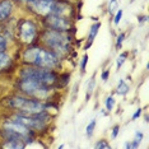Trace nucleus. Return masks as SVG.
Returning <instances> with one entry per match:
<instances>
[{
    "instance_id": "1",
    "label": "nucleus",
    "mask_w": 149,
    "mask_h": 149,
    "mask_svg": "<svg viewBox=\"0 0 149 149\" xmlns=\"http://www.w3.org/2000/svg\"><path fill=\"white\" fill-rule=\"evenodd\" d=\"M23 59L27 64L45 69H52L59 64V59L55 52L45 50L40 46L28 47L23 54Z\"/></svg>"
},
{
    "instance_id": "2",
    "label": "nucleus",
    "mask_w": 149,
    "mask_h": 149,
    "mask_svg": "<svg viewBox=\"0 0 149 149\" xmlns=\"http://www.w3.org/2000/svg\"><path fill=\"white\" fill-rule=\"evenodd\" d=\"M8 106L21 111V115L26 116H33V115L45 112L46 106L38 100H29L26 97L15 96L8 100Z\"/></svg>"
},
{
    "instance_id": "3",
    "label": "nucleus",
    "mask_w": 149,
    "mask_h": 149,
    "mask_svg": "<svg viewBox=\"0 0 149 149\" xmlns=\"http://www.w3.org/2000/svg\"><path fill=\"white\" fill-rule=\"evenodd\" d=\"M43 42L49 47H51L52 51L56 52V55H63L69 51V43H70V36H68L65 32L52 31L47 29L42 36Z\"/></svg>"
},
{
    "instance_id": "4",
    "label": "nucleus",
    "mask_w": 149,
    "mask_h": 149,
    "mask_svg": "<svg viewBox=\"0 0 149 149\" xmlns=\"http://www.w3.org/2000/svg\"><path fill=\"white\" fill-rule=\"evenodd\" d=\"M21 77L24 79H32L36 82H40L45 86H52L57 80V75L51 69H45V68L38 66H28L21 72Z\"/></svg>"
},
{
    "instance_id": "5",
    "label": "nucleus",
    "mask_w": 149,
    "mask_h": 149,
    "mask_svg": "<svg viewBox=\"0 0 149 149\" xmlns=\"http://www.w3.org/2000/svg\"><path fill=\"white\" fill-rule=\"evenodd\" d=\"M18 87L22 93L35 98H45L50 91V86H45L40 82L32 79H24V78H22V80L18 83Z\"/></svg>"
},
{
    "instance_id": "6",
    "label": "nucleus",
    "mask_w": 149,
    "mask_h": 149,
    "mask_svg": "<svg viewBox=\"0 0 149 149\" xmlns=\"http://www.w3.org/2000/svg\"><path fill=\"white\" fill-rule=\"evenodd\" d=\"M45 24L49 27L52 31H59V32H66L70 29V24L69 19L65 17H60V15H55V14H49L45 17Z\"/></svg>"
},
{
    "instance_id": "7",
    "label": "nucleus",
    "mask_w": 149,
    "mask_h": 149,
    "mask_svg": "<svg viewBox=\"0 0 149 149\" xmlns=\"http://www.w3.org/2000/svg\"><path fill=\"white\" fill-rule=\"evenodd\" d=\"M19 36H21V40L23 42L32 43L37 36L36 24L31 21H23L19 26Z\"/></svg>"
},
{
    "instance_id": "8",
    "label": "nucleus",
    "mask_w": 149,
    "mask_h": 149,
    "mask_svg": "<svg viewBox=\"0 0 149 149\" xmlns=\"http://www.w3.org/2000/svg\"><path fill=\"white\" fill-rule=\"evenodd\" d=\"M26 1L31 5L32 10H35L37 14L43 17L51 14L54 4H55L54 0H26Z\"/></svg>"
},
{
    "instance_id": "9",
    "label": "nucleus",
    "mask_w": 149,
    "mask_h": 149,
    "mask_svg": "<svg viewBox=\"0 0 149 149\" xmlns=\"http://www.w3.org/2000/svg\"><path fill=\"white\" fill-rule=\"evenodd\" d=\"M51 14H55V15H60V17H66L72 14V8L70 5L68 4H64V3H55L54 4V8H52V12Z\"/></svg>"
},
{
    "instance_id": "10",
    "label": "nucleus",
    "mask_w": 149,
    "mask_h": 149,
    "mask_svg": "<svg viewBox=\"0 0 149 149\" xmlns=\"http://www.w3.org/2000/svg\"><path fill=\"white\" fill-rule=\"evenodd\" d=\"M13 10V4L10 0H4L0 3V19H6Z\"/></svg>"
},
{
    "instance_id": "11",
    "label": "nucleus",
    "mask_w": 149,
    "mask_h": 149,
    "mask_svg": "<svg viewBox=\"0 0 149 149\" xmlns=\"http://www.w3.org/2000/svg\"><path fill=\"white\" fill-rule=\"evenodd\" d=\"M12 59L9 55H6L5 52H0V70L6 69L8 66H10Z\"/></svg>"
},
{
    "instance_id": "12",
    "label": "nucleus",
    "mask_w": 149,
    "mask_h": 149,
    "mask_svg": "<svg viewBox=\"0 0 149 149\" xmlns=\"http://www.w3.org/2000/svg\"><path fill=\"white\" fill-rule=\"evenodd\" d=\"M100 27H101V23H94V24L91 27V31H89V45L92 43V41L94 40V37H96L97 35V32H98V29H100Z\"/></svg>"
},
{
    "instance_id": "13",
    "label": "nucleus",
    "mask_w": 149,
    "mask_h": 149,
    "mask_svg": "<svg viewBox=\"0 0 149 149\" xmlns=\"http://www.w3.org/2000/svg\"><path fill=\"white\" fill-rule=\"evenodd\" d=\"M127 92H129V86L121 79L120 82H118V86H117V93L121 94V96H124V94H126Z\"/></svg>"
},
{
    "instance_id": "14",
    "label": "nucleus",
    "mask_w": 149,
    "mask_h": 149,
    "mask_svg": "<svg viewBox=\"0 0 149 149\" xmlns=\"http://www.w3.org/2000/svg\"><path fill=\"white\" fill-rule=\"evenodd\" d=\"M3 148H24V144H22V143H18V141H10V140H8V143L3 145Z\"/></svg>"
},
{
    "instance_id": "15",
    "label": "nucleus",
    "mask_w": 149,
    "mask_h": 149,
    "mask_svg": "<svg viewBox=\"0 0 149 149\" xmlns=\"http://www.w3.org/2000/svg\"><path fill=\"white\" fill-rule=\"evenodd\" d=\"M117 8H118V4L116 0H111L110 4H108V12H110V14H115L117 12Z\"/></svg>"
},
{
    "instance_id": "16",
    "label": "nucleus",
    "mask_w": 149,
    "mask_h": 149,
    "mask_svg": "<svg viewBox=\"0 0 149 149\" xmlns=\"http://www.w3.org/2000/svg\"><path fill=\"white\" fill-rule=\"evenodd\" d=\"M94 127H96V120H92L89 123V125L87 126V135H88V136H92Z\"/></svg>"
},
{
    "instance_id": "17",
    "label": "nucleus",
    "mask_w": 149,
    "mask_h": 149,
    "mask_svg": "<svg viewBox=\"0 0 149 149\" xmlns=\"http://www.w3.org/2000/svg\"><path fill=\"white\" fill-rule=\"evenodd\" d=\"M126 56H127V54H126V52H123L120 56L117 57V69H120V66L124 64L125 59H126Z\"/></svg>"
},
{
    "instance_id": "18",
    "label": "nucleus",
    "mask_w": 149,
    "mask_h": 149,
    "mask_svg": "<svg viewBox=\"0 0 149 149\" xmlns=\"http://www.w3.org/2000/svg\"><path fill=\"white\" fill-rule=\"evenodd\" d=\"M6 50V38L4 36H0V52H4Z\"/></svg>"
},
{
    "instance_id": "19",
    "label": "nucleus",
    "mask_w": 149,
    "mask_h": 149,
    "mask_svg": "<svg viewBox=\"0 0 149 149\" xmlns=\"http://www.w3.org/2000/svg\"><path fill=\"white\" fill-rule=\"evenodd\" d=\"M113 106H115V100L112 97H108L107 101H106V108L108 111H111L113 108Z\"/></svg>"
},
{
    "instance_id": "20",
    "label": "nucleus",
    "mask_w": 149,
    "mask_h": 149,
    "mask_svg": "<svg viewBox=\"0 0 149 149\" xmlns=\"http://www.w3.org/2000/svg\"><path fill=\"white\" fill-rule=\"evenodd\" d=\"M96 148H100V149H101V148H106V149H107V148H110V144H108L106 140H100V141H98V143L96 144Z\"/></svg>"
},
{
    "instance_id": "21",
    "label": "nucleus",
    "mask_w": 149,
    "mask_h": 149,
    "mask_svg": "<svg viewBox=\"0 0 149 149\" xmlns=\"http://www.w3.org/2000/svg\"><path fill=\"white\" fill-rule=\"evenodd\" d=\"M124 38H125V33H121V35L117 37V42H116V47H117V49H120V47H121V43H123Z\"/></svg>"
},
{
    "instance_id": "22",
    "label": "nucleus",
    "mask_w": 149,
    "mask_h": 149,
    "mask_svg": "<svg viewBox=\"0 0 149 149\" xmlns=\"http://www.w3.org/2000/svg\"><path fill=\"white\" fill-rule=\"evenodd\" d=\"M141 139H143V134L140 133V131H136V134H135V139H134V141L135 143H140L141 141Z\"/></svg>"
},
{
    "instance_id": "23",
    "label": "nucleus",
    "mask_w": 149,
    "mask_h": 149,
    "mask_svg": "<svg viewBox=\"0 0 149 149\" xmlns=\"http://www.w3.org/2000/svg\"><path fill=\"white\" fill-rule=\"evenodd\" d=\"M121 17H123V10H118L117 12V14L116 17H115V24H118V22H120V19H121Z\"/></svg>"
},
{
    "instance_id": "24",
    "label": "nucleus",
    "mask_w": 149,
    "mask_h": 149,
    "mask_svg": "<svg viewBox=\"0 0 149 149\" xmlns=\"http://www.w3.org/2000/svg\"><path fill=\"white\" fill-rule=\"evenodd\" d=\"M87 60H88V56H87V55H84V56H83V59H82V64H80V68H82V72H84V70H86Z\"/></svg>"
},
{
    "instance_id": "25",
    "label": "nucleus",
    "mask_w": 149,
    "mask_h": 149,
    "mask_svg": "<svg viewBox=\"0 0 149 149\" xmlns=\"http://www.w3.org/2000/svg\"><path fill=\"white\" fill-rule=\"evenodd\" d=\"M118 129H120V127H118V126H115V127H113V131H112V138H116V136H117V133H118Z\"/></svg>"
},
{
    "instance_id": "26",
    "label": "nucleus",
    "mask_w": 149,
    "mask_h": 149,
    "mask_svg": "<svg viewBox=\"0 0 149 149\" xmlns=\"http://www.w3.org/2000/svg\"><path fill=\"white\" fill-rule=\"evenodd\" d=\"M140 113H141V110H140V108H139V110L136 111V112L134 113V116H133V118H134V120H135V118H138L139 116H140Z\"/></svg>"
},
{
    "instance_id": "27",
    "label": "nucleus",
    "mask_w": 149,
    "mask_h": 149,
    "mask_svg": "<svg viewBox=\"0 0 149 149\" xmlns=\"http://www.w3.org/2000/svg\"><path fill=\"white\" fill-rule=\"evenodd\" d=\"M108 74H110V72H108V70H106V72H103V74H102V79H103V80H106V79H107Z\"/></svg>"
},
{
    "instance_id": "28",
    "label": "nucleus",
    "mask_w": 149,
    "mask_h": 149,
    "mask_svg": "<svg viewBox=\"0 0 149 149\" xmlns=\"http://www.w3.org/2000/svg\"><path fill=\"white\" fill-rule=\"evenodd\" d=\"M93 86H94V79H92V80H91V84H89V86H88V89H89V92H91V91H92Z\"/></svg>"
},
{
    "instance_id": "29",
    "label": "nucleus",
    "mask_w": 149,
    "mask_h": 149,
    "mask_svg": "<svg viewBox=\"0 0 149 149\" xmlns=\"http://www.w3.org/2000/svg\"><path fill=\"white\" fill-rule=\"evenodd\" d=\"M133 1H134V0H130V3H133Z\"/></svg>"
}]
</instances>
